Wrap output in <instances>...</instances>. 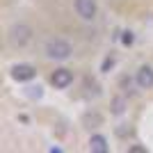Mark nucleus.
Masks as SVG:
<instances>
[{
	"label": "nucleus",
	"mask_w": 153,
	"mask_h": 153,
	"mask_svg": "<svg viewBox=\"0 0 153 153\" xmlns=\"http://www.w3.org/2000/svg\"><path fill=\"white\" fill-rule=\"evenodd\" d=\"M112 64H114V59H112V57H110V59H105V64H103V69L108 71V69H110V66H112Z\"/></svg>",
	"instance_id": "10"
},
{
	"label": "nucleus",
	"mask_w": 153,
	"mask_h": 153,
	"mask_svg": "<svg viewBox=\"0 0 153 153\" xmlns=\"http://www.w3.org/2000/svg\"><path fill=\"white\" fill-rule=\"evenodd\" d=\"M46 53H48V57H53V59H66L71 55V46L66 44V41H62V39H53V41H48V46H46Z\"/></svg>",
	"instance_id": "1"
},
{
	"label": "nucleus",
	"mask_w": 153,
	"mask_h": 153,
	"mask_svg": "<svg viewBox=\"0 0 153 153\" xmlns=\"http://www.w3.org/2000/svg\"><path fill=\"white\" fill-rule=\"evenodd\" d=\"M27 39H30V27H25V25H14L12 30H9V41H12L14 46H25Z\"/></svg>",
	"instance_id": "2"
},
{
	"label": "nucleus",
	"mask_w": 153,
	"mask_h": 153,
	"mask_svg": "<svg viewBox=\"0 0 153 153\" xmlns=\"http://www.w3.org/2000/svg\"><path fill=\"white\" fill-rule=\"evenodd\" d=\"M89 151H94V153H105L108 151V140L103 137V135H94L89 140Z\"/></svg>",
	"instance_id": "7"
},
{
	"label": "nucleus",
	"mask_w": 153,
	"mask_h": 153,
	"mask_svg": "<svg viewBox=\"0 0 153 153\" xmlns=\"http://www.w3.org/2000/svg\"><path fill=\"white\" fill-rule=\"evenodd\" d=\"M123 103H126L123 98H114V108H112V110H114L117 114H121V112H123Z\"/></svg>",
	"instance_id": "8"
},
{
	"label": "nucleus",
	"mask_w": 153,
	"mask_h": 153,
	"mask_svg": "<svg viewBox=\"0 0 153 153\" xmlns=\"http://www.w3.org/2000/svg\"><path fill=\"white\" fill-rule=\"evenodd\" d=\"M133 32H123V37H121V44L123 46H130V44H133Z\"/></svg>",
	"instance_id": "9"
},
{
	"label": "nucleus",
	"mask_w": 153,
	"mask_h": 153,
	"mask_svg": "<svg viewBox=\"0 0 153 153\" xmlns=\"http://www.w3.org/2000/svg\"><path fill=\"white\" fill-rule=\"evenodd\" d=\"M137 85H140L142 89H151L153 87V69L151 66H142L137 71Z\"/></svg>",
	"instance_id": "6"
},
{
	"label": "nucleus",
	"mask_w": 153,
	"mask_h": 153,
	"mask_svg": "<svg viewBox=\"0 0 153 153\" xmlns=\"http://www.w3.org/2000/svg\"><path fill=\"white\" fill-rule=\"evenodd\" d=\"M76 12L85 21H91L96 16V0H76Z\"/></svg>",
	"instance_id": "3"
},
{
	"label": "nucleus",
	"mask_w": 153,
	"mask_h": 153,
	"mask_svg": "<svg viewBox=\"0 0 153 153\" xmlns=\"http://www.w3.org/2000/svg\"><path fill=\"white\" fill-rule=\"evenodd\" d=\"M51 82L57 87V89H64V87H69L71 82H73V73H71L69 69H57L55 73H53Z\"/></svg>",
	"instance_id": "4"
},
{
	"label": "nucleus",
	"mask_w": 153,
	"mask_h": 153,
	"mask_svg": "<svg viewBox=\"0 0 153 153\" xmlns=\"http://www.w3.org/2000/svg\"><path fill=\"white\" fill-rule=\"evenodd\" d=\"M34 73H37V71L32 69L30 64H16V66L12 69V78H14V80H19V82L32 80V78H34Z\"/></svg>",
	"instance_id": "5"
}]
</instances>
